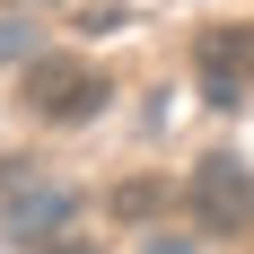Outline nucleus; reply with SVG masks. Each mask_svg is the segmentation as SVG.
Segmentation results:
<instances>
[{"instance_id":"obj_2","label":"nucleus","mask_w":254,"mask_h":254,"mask_svg":"<svg viewBox=\"0 0 254 254\" xmlns=\"http://www.w3.org/2000/svg\"><path fill=\"white\" fill-rule=\"evenodd\" d=\"M105 97H114V79L79 53H35L26 62V114L35 123H88Z\"/></svg>"},{"instance_id":"obj_3","label":"nucleus","mask_w":254,"mask_h":254,"mask_svg":"<svg viewBox=\"0 0 254 254\" xmlns=\"http://www.w3.org/2000/svg\"><path fill=\"white\" fill-rule=\"evenodd\" d=\"M193 79L210 105H246L254 97V18H219L193 35Z\"/></svg>"},{"instance_id":"obj_8","label":"nucleus","mask_w":254,"mask_h":254,"mask_svg":"<svg viewBox=\"0 0 254 254\" xmlns=\"http://www.w3.org/2000/svg\"><path fill=\"white\" fill-rule=\"evenodd\" d=\"M140 254H193V246H184V237H167V228H158V237H140Z\"/></svg>"},{"instance_id":"obj_1","label":"nucleus","mask_w":254,"mask_h":254,"mask_svg":"<svg viewBox=\"0 0 254 254\" xmlns=\"http://www.w3.org/2000/svg\"><path fill=\"white\" fill-rule=\"evenodd\" d=\"M184 210H193L202 237H254V167L237 149H210L184 176Z\"/></svg>"},{"instance_id":"obj_4","label":"nucleus","mask_w":254,"mask_h":254,"mask_svg":"<svg viewBox=\"0 0 254 254\" xmlns=\"http://www.w3.org/2000/svg\"><path fill=\"white\" fill-rule=\"evenodd\" d=\"M70 210H79V193H70V184L26 176L18 193H9V237H18V246H44V237H62V228H70Z\"/></svg>"},{"instance_id":"obj_7","label":"nucleus","mask_w":254,"mask_h":254,"mask_svg":"<svg viewBox=\"0 0 254 254\" xmlns=\"http://www.w3.org/2000/svg\"><path fill=\"white\" fill-rule=\"evenodd\" d=\"M35 254H97V237H70V228H62V237H44Z\"/></svg>"},{"instance_id":"obj_6","label":"nucleus","mask_w":254,"mask_h":254,"mask_svg":"<svg viewBox=\"0 0 254 254\" xmlns=\"http://www.w3.org/2000/svg\"><path fill=\"white\" fill-rule=\"evenodd\" d=\"M0 62H35V26L26 18H0Z\"/></svg>"},{"instance_id":"obj_5","label":"nucleus","mask_w":254,"mask_h":254,"mask_svg":"<svg viewBox=\"0 0 254 254\" xmlns=\"http://www.w3.org/2000/svg\"><path fill=\"white\" fill-rule=\"evenodd\" d=\"M167 202H176L167 176H123L114 184V219H149V210H167Z\"/></svg>"}]
</instances>
